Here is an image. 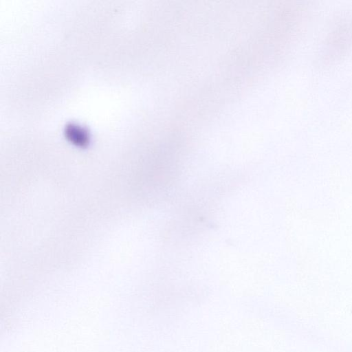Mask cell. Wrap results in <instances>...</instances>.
I'll return each mask as SVG.
<instances>
[{
  "instance_id": "cell-1",
  "label": "cell",
  "mask_w": 352,
  "mask_h": 352,
  "mask_svg": "<svg viewBox=\"0 0 352 352\" xmlns=\"http://www.w3.org/2000/svg\"><path fill=\"white\" fill-rule=\"evenodd\" d=\"M352 44V20L342 19L327 36L324 56L330 60L343 55Z\"/></svg>"
}]
</instances>
